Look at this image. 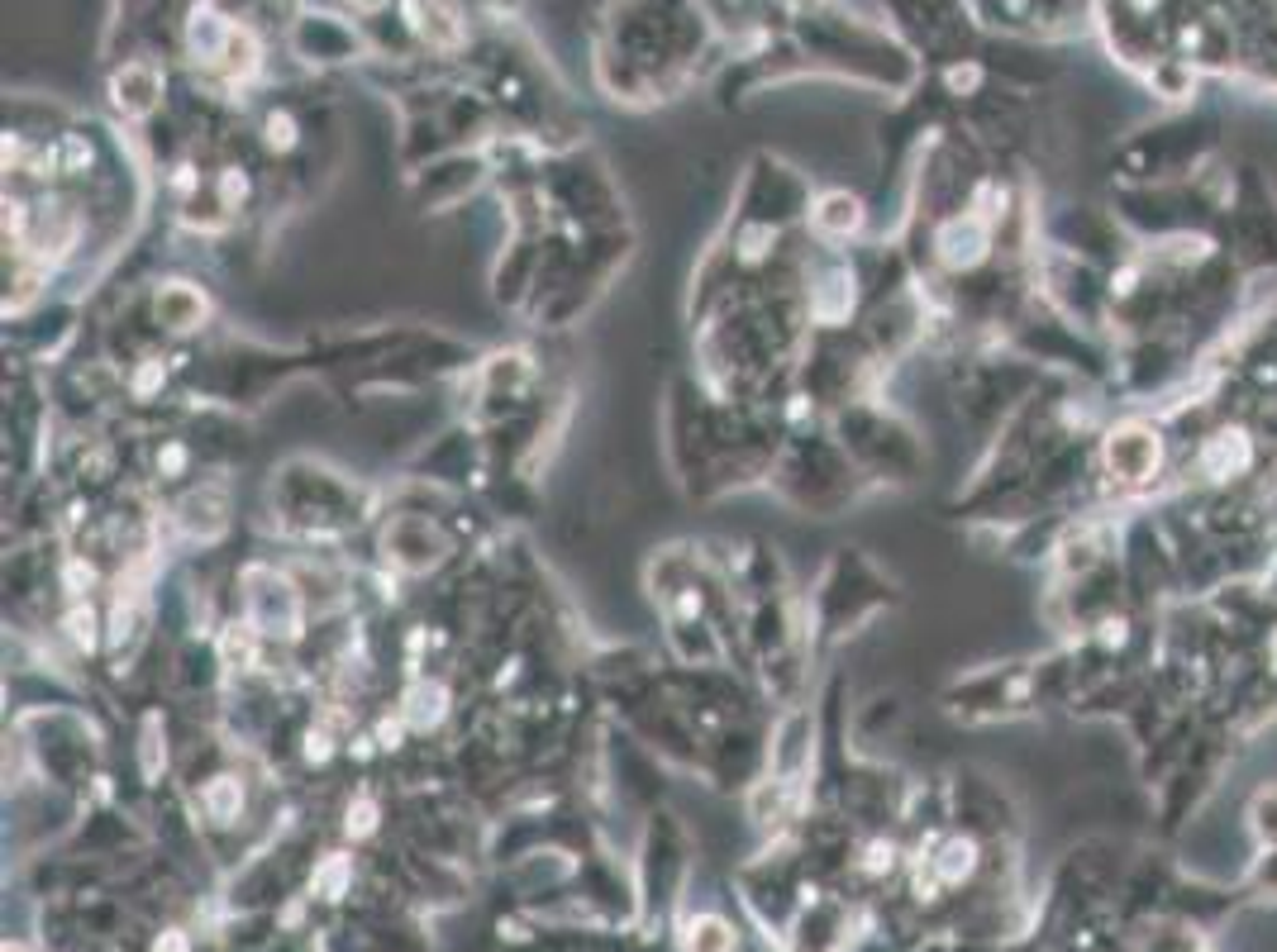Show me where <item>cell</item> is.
<instances>
[{"label": "cell", "mask_w": 1277, "mask_h": 952, "mask_svg": "<svg viewBox=\"0 0 1277 952\" xmlns=\"http://www.w3.org/2000/svg\"><path fill=\"white\" fill-rule=\"evenodd\" d=\"M1110 472L1116 476H1153L1159 472V434H1149V429H1120V434H1110Z\"/></svg>", "instance_id": "6da1fadb"}]
</instances>
